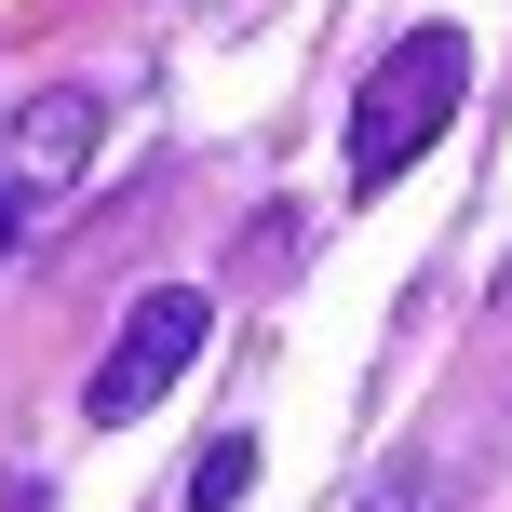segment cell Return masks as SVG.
Segmentation results:
<instances>
[{"mask_svg":"<svg viewBox=\"0 0 512 512\" xmlns=\"http://www.w3.org/2000/svg\"><path fill=\"white\" fill-rule=\"evenodd\" d=\"M459 95H472V41H459V27H405V41L364 68V108H351V189L418 176V149L459 122Z\"/></svg>","mask_w":512,"mask_h":512,"instance_id":"cell-1","label":"cell"},{"mask_svg":"<svg viewBox=\"0 0 512 512\" xmlns=\"http://www.w3.org/2000/svg\"><path fill=\"white\" fill-rule=\"evenodd\" d=\"M95 122H108V95H95V81H54L41 108H14V135H0V256H14V243H27V230H41V216L81 189V162H95Z\"/></svg>","mask_w":512,"mask_h":512,"instance_id":"cell-2","label":"cell"},{"mask_svg":"<svg viewBox=\"0 0 512 512\" xmlns=\"http://www.w3.org/2000/svg\"><path fill=\"white\" fill-rule=\"evenodd\" d=\"M203 324H216V310L189 297V283H162V297H135V324L108 337V364H95V391H81V418H108V432H122V418H149L162 391L189 378V351H203Z\"/></svg>","mask_w":512,"mask_h":512,"instance_id":"cell-3","label":"cell"},{"mask_svg":"<svg viewBox=\"0 0 512 512\" xmlns=\"http://www.w3.org/2000/svg\"><path fill=\"white\" fill-rule=\"evenodd\" d=\"M243 486H256V432H216L203 459H189V512H230Z\"/></svg>","mask_w":512,"mask_h":512,"instance_id":"cell-4","label":"cell"},{"mask_svg":"<svg viewBox=\"0 0 512 512\" xmlns=\"http://www.w3.org/2000/svg\"><path fill=\"white\" fill-rule=\"evenodd\" d=\"M378 512H432V459H391L378 472Z\"/></svg>","mask_w":512,"mask_h":512,"instance_id":"cell-5","label":"cell"}]
</instances>
